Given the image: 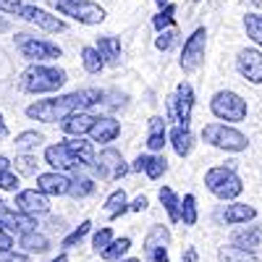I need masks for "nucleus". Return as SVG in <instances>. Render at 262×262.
I'll return each instance as SVG.
<instances>
[{"label":"nucleus","mask_w":262,"mask_h":262,"mask_svg":"<svg viewBox=\"0 0 262 262\" xmlns=\"http://www.w3.org/2000/svg\"><path fill=\"white\" fill-rule=\"evenodd\" d=\"M144 163H147V155H139V158L134 160V165H131L128 170H137V173H139V170H144Z\"/></svg>","instance_id":"nucleus-47"},{"label":"nucleus","mask_w":262,"mask_h":262,"mask_svg":"<svg viewBox=\"0 0 262 262\" xmlns=\"http://www.w3.org/2000/svg\"><path fill=\"white\" fill-rule=\"evenodd\" d=\"M81 63H84V71H86V74H100V71L105 69L102 55L97 53V48H90V45L81 50Z\"/></svg>","instance_id":"nucleus-25"},{"label":"nucleus","mask_w":262,"mask_h":262,"mask_svg":"<svg viewBox=\"0 0 262 262\" xmlns=\"http://www.w3.org/2000/svg\"><path fill=\"white\" fill-rule=\"evenodd\" d=\"M191 111H194V90L189 81H181L176 86V92L168 97V116L176 118L179 126H189Z\"/></svg>","instance_id":"nucleus-9"},{"label":"nucleus","mask_w":262,"mask_h":262,"mask_svg":"<svg viewBox=\"0 0 262 262\" xmlns=\"http://www.w3.org/2000/svg\"><path fill=\"white\" fill-rule=\"evenodd\" d=\"M48 3H53V6H55V3H58V0H48Z\"/></svg>","instance_id":"nucleus-56"},{"label":"nucleus","mask_w":262,"mask_h":262,"mask_svg":"<svg viewBox=\"0 0 262 262\" xmlns=\"http://www.w3.org/2000/svg\"><path fill=\"white\" fill-rule=\"evenodd\" d=\"M66 81H69L66 71L55 69V66L32 63L29 69L21 74V90L29 92V95H48V92H58Z\"/></svg>","instance_id":"nucleus-2"},{"label":"nucleus","mask_w":262,"mask_h":262,"mask_svg":"<svg viewBox=\"0 0 262 262\" xmlns=\"http://www.w3.org/2000/svg\"><path fill=\"white\" fill-rule=\"evenodd\" d=\"M111 242H113V231H111V228H100V231L92 236V247H95V252H105Z\"/></svg>","instance_id":"nucleus-38"},{"label":"nucleus","mask_w":262,"mask_h":262,"mask_svg":"<svg viewBox=\"0 0 262 262\" xmlns=\"http://www.w3.org/2000/svg\"><path fill=\"white\" fill-rule=\"evenodd\" d=\"M147 205H149V202H147V196H144V194H139L137 200L128 205V210H131V212H139V210H147Z\"/></svg>","instance_id":"nucleus-46"},{"label":"nucleus","mask_w":262,"mask_h":262,"mask_svg":"<svg viewBox=\"0 0 262 262\" xmlns=\"http://www.w3.org/2000/svg\"><path fill=\"white\" fill-rule=\"evenodd\" d=\"M48 210H50L48 194H42L39 189H27L16 194V212L34 217V215H45Z\"/></svg>","instance_id":"nucleus-13"},{"label":"nucleus","mask_w":262,"mask_h":262,"mask_svg":"<svg viewBox=\"0 0 262 262\" xmlns=\"http://www.w3.org/2000/svg\"><path fill=\"white\" fill-rule=\"evenodd\" d=\"M86 134L92 137V142L111 144V142H116V137L121 134V123H118L116 118H111V116H97L95 123H92V128L86 131Z\"/></svg>","instance_id":"nucleus-15"},{"label":"nucleus","mask_w":262,"mask_h":262,"mask_svg":"<svg viewBox=\"0 0 262 262\" xmlns=\"http://www.w3.org/2000/svg\"><path fill=\"white\" fill-rule=\"evenodd\" d=\"M168 242H170L168 228L165 226H155V228L147 233V238H144V252L149 254L152 249H158V247H168Z\"/></svg>","instance_id":"nucleus-26"},{"label":"nucleus","mask_w":262,"mask_h":262,"mask_svg":"<svg viewBox=\"0 0 262 262\" xmlns=\"http://www.w3.org/2000/svg\"><path fill=\"white\" fill-rule=\"evenodd\" d=\"M90 228H92V223H90V221H84V223H81V226H79L76 231H71L69 236H66V238H63V247H66V249H71L74 244H79V242H81V238H84L86 233H90Z\"/></svg>","instance_id":"nucleus-37"},{"label":"nucleus","mask_w":262,"mask_h":262,"mask_svg":"<svg viewBox=\"0 0 262 262\" xmlns=\"http://www.w3.org/2000/svg\"><path fill=\"white\" fill-rule=\"evenodd\" d=\"M105 210H107V215H111V217H118L121 212H126V210H128V207H126V191H123V189H116V191L105 200Z\"/></svg>","instance_id":"nucleus-31"},{"label":"nucleus","mask_w":262,"mask_h":262,"mask_svg":"<svg viewBox=\"0 0 262 262\" xmlns=\"http://www.w3.org/2000/svg\"><path fill=\"white\" fill-rule=\"evenodd\" d=\"M257 217V210L252 205H242V202H233L223 210V221L228 226H242V223H249Z\"/></svg>","instance_id":"nucleus-20"},{"label":"nucleus","mask_w":262,"mask_h":262,"mask_svg":"<svg viewBox=\"0 0 262 262\" xmlns=\"http://www.w3.org/2000/svg\"><path fill=\"white\" fill-rule=\"evenodd\" d=\"M0 189H3V191H16L18 189V176H13L11 170L0 173Z\"/></svg>","instance_id":"nucleus-41"},{"label":"nucleus","mask_w":262,"mask_h":262,"mask_svg":"<svg viewBox=\"0 0 262 262\" xmlns=\"http://www.w3.org/2000/svg\"><path fill=\"white\" fill-rule=\"evenodd\" d=\"M71 179H66L63 173L53 170V173H37V189L42 194H50V196H60V194H69Z\"/></svg>","instance_id":"nucleus-17"},{"label":"nucleus","mask_w":262,"mask_h":262,"mask_svg":"<svg viewBox=\"0 0 262 262\" xmlns=\"http://www.w3.org/2000/svg\"><path fill=\"white\" fill-rule=\"evenodd\" d=\"M100 102H102V92L100 90H76V92L63 95V97L32 102L27 107V116L34 118V121H42V123H58L69 113L90 111L92 105H100Z\"/></svg>","instance_id":"nucleus-1"},{"label":"nucleus","mask_w":262,"mask_h":262,"mask_svg":"<svg viewBox=\"0 0 262 262\" xmlns=\"http://www.w3.org/2000/svg\"><path fill=\"white\" fill-rule=\"evenodd\" d=\"M21 247H24L27 252H37V254H42V252H48V249H50L48 238L42 236V233H37V231L21 233Z\"/></svg>","instance_id":"nucleus-24"},{"label":"nucleus","mask_w":262,"mask_h":262,"mask_svg":"<svg viewBox=\"0 0 262 262\" xmlns=\"http://www.w3.org/2000/svg\"><path fill=\"white\" fill-rule=\"evenodd\" d=\"M11 247H13V238H11V233L0 228V252H8Z\"/></svg>","instance_id":"nucleus-45"},{"label":"nucleus","mask_w":262,"mask_h":262,"mask_svg":"<svg viewBox=\"0 0 262 262\" xmlns=\"http://www.w3.org/2000/svg\"><path fill=\"white\" fill-rule=\"evenodd\" d=\"M42 142H45V137L37 134V131H21L13 144H16V149H21V152H29V149H37Z\"/></svg>","instance_id":"nucleus-32"},{"label":"nucleus","mask_w":262,"mask_h":262,"mask_svg":"<svg viewBox=\"0 0 262 262\" xmlns=\"http://www.w3.org/2000/svg\"><path fill=\"white\" fill-rule=\"evenodd\" d=\"M221 259H226V262H257L254 252H244V249H238V247L221 249Z\"/></svg>","instance_id":"nucleus-35"},{"label":"nucleus","mask_w":262,"mask_h":262,"mask_svg":"<svg viewBox=\"0 0 262 262\" xmlns=\"http://www.w3.org/2000/svg\"><path fill=\"white\" fill-rule=\"evenodd\" d=\"M6 170H11V160L6 155H0V173H6Z\"/></svg>","instance_id":"nucleus-48"},{"label":"nucleus","mask_w":262,"mask_h":262,"mask_svg":"<svg viewBox=\"0 0 262 262\" xmlns=\"http://www.w3.org/2000/svg\"><path fill=\"white\" fill-rule=\"evenodd\" d=\"M53 262H69V257H66V254H60V257H55Z\"/></svg>","instance_id":"nucleus-52"},{"label":"nucleus","mask_w":262,"mask_h":262,"mask_svg":"<svg viewBox=\"0 0 262 262\" xmlns=\"http://www.w3.org/2000/svg\"><path fill=\"white\" fill-rule=\"evenodd\" d=\"M6 27H8V24H6V18H0V32H3Z\"/></svg>","instance_id":"nucleus-53"},{"label":"nucleus","mask_w":262,"mask_h":262,"mask_svg":"<svg viewBox=\"0 0 262 262\" xmlns=\"http://www.w3.org/2000/svg\"><path fill=\"white\" fill-rule=\"evenodd\" d=\"M179 221H184V226L196 223V196L194 194H186L179 202Z\"/></svg>","instance_id":"nucleus-28"},{"label":"nucleus","mask_w":262,"mask_h":262,"mask_svg":"<svg viewBox=\"0 0 262 262\" xmlns=\"http://www.w3.org/2000/svg\"><path fill=\"white\" fill-rule=\"evenodd\" d=\"M95 118H97V116L86 113V111H76V113H69V116H66L63 121H58V123H60L63 134H69V137H84L86 131L92 128Z\"/></svg>","instance_id":"nucleus-16"},{"label":"nucleus","mask_w":262,"mask_h":262,"mask_svg":"<svg viewBox=\"0 0 262 262\" xmlns=\"http://www.w3.org/2000/svg\"><path fill=\"white\" fill-rule=\"evenodd\" d=\"M147 257H149V262H168V247H158V249H152Z\"/></svg>","instance_id":"nucleus-44"},{"label":"nucleus","mask_w":262,"mask_h":262,"mask_svg":"<svg viewBox=\"0 0 262 262\" xmlns=\"http://www.w3.org/2000/svg\"><path fill=\"white\" fill-rule=\"evenodd\" d=\"M202 139L217 149H226V152H244L249 147L242 131L233 126H226V123H207L202 128Z\"/></svg>","instance_id":"nucleus-5"},{"label":"nucleus","mask_w":262,"mask_h":262,"mask_svg":"<svg viewBox=\"0 0 262 262\" xmlns=\"http://www.w3.org/2000/svg\"><path fill=\"white\" fill-rule=\"evenodd\" d=\"M210 111L215 118H221V121H228V123H238V121H244L247 118V100L233 92V90H221V92H215L212 100H210Z\"/></svg>","instance_id":"nucleus-4"},{"label":"nucleus","mask_w":262,"mask_h":262,"mask_svg":"<svg viewBox=\"0 0 262 262\" xmlns=\"http://www.w3.org/2000/svg\"><path fill=\"white\" fill-rule=\"evenodd\" d=\"M205 186H207V191L210 194H215L217 200H228V202H233L238 194L244 191V184H242V179H238V173L228 165H217V168H210L207 173H205Z\"/></svg>","instance_id":"nucleus-3"},{"label":"nucleus","mask_w":262,"mask_h":262,"mask_svg":"<svg viewBox=\"0 0 262 262\" xmlns=\"http://www.w3.org/2000/svg\"><path fill=\"white\" fill-rule=\"evenodd\" d=\"M196 3H202V0H196Z\"/></svg>","instance_id":"nucleus-57"},{"label":"nucleus","mask_w":262,"mask_h":262,"mask_svg":"<svg viewBox=\"0 0 262 262\" xmlns=\"http://www.w3.org/2000/svg\"><path fill=\"white\" fill-rule=\"evenodd\" d=\"M176 34H179V32H176V27H168V29H163V32H160V37L155 39V48L165 53V50L173 45V39H176Z\"/></svg>","instance_id":"nucleus-40"},{"label":"nucleus","mask_w":262,"mask_h":262,"mask_svg":"<svg viewBox=\"0 0 262 262\" xmlns=\"http://www.w3.org/2000/svg\"><path fill=\"white\" fill-rule=\"evenodd\" d=\"M160 202H163V207H165V212H168V217H170V223H176L179 221V196H176V191L173 189H168V186H163L160 189Z\"/></svg>","instance_id":"nucleus-30"},{"label":"nucleus","mask_w":262,"mask_h":262,"mask_svg":"<svg viewBox=\"0 0 262 262\" xmlns=\"http://www.w3.org/2000/svg\"><path fill=\"white\" fill-rule=\"evenodd\" d=\"M95 173H97L100 179L116 181V179H121V176H126V173H128V165H126V160H123V155H121L118 149L107 147V149L100 152V160L95 163Z\"/></svg>","instance_id":"nucleus-10"},{"label":"nucleus","mask_w":262,"mask_h":262,"mask_svg":"<svg viewBox=\"0 0 262 262\" xmlns=\"http://www.w3.org/2000/svg\"><path fill=\"white\" fill-rule=\"evenodd\" d=\"M205 48H207V29L200 27V29H194L189 34V39L184 42V48H181V69L184 74H194L196 69L202 66L205 60Z\"/></svg>","instance_id":"nucleus-8"},{"label":"nucleus","mask_w":262,"mask_h":262,"mask_svg":"<svg viewBox=\"0 0 262 262\" xmlns=\"http://www.w3.org/2000/svg\"><path fill=\"white\" fill-rule=\"evenodd\" d=\"M16 45L21 50V55H24L27 60L32 63H42V60H55L63 55V50L55 45V42H48V39H37L27 32L16 34Z\"/></svg>","instance_id":"nucleus-7"},{"label":"nucleus","mask_w":262,"mask_h":262,"mask_svg":"<svg viewBox=\"0 0 262 262\" xmlns=\"http://www.w3.org/2000/svg\"><path fill=\"white\" fill-rule=\"evenodd\" d=\"M0 262H29L27 254H18V252H0Z\"/></svg>","instance_id":"nucleus-43"},{"label":"nucleus","mask_w":262,"mask_h":262,"mask_svg":"<svg viewBox=\"0 0 262 262\" xmlns=\"http://www.w3.org/2000/svg\"><path fill=\"white\" fill-rule=\"evenodd\" d=\"M24 6V0H0V11L3 13H18V8Z\"/></svg>","instance_id":"nucleus-42"},{"label":"nucleus","mask_w":262,"mask_h":262,"mask_svg":"<svg viewBox=\"0 0 262 262\" xmlns=\"http://www.w3.org/2000/svg\"><path fill=\"white\" fill-rule=\"evenodd\" d=\"M165 147V121L160 116L149 118V134H147V149L160 152Z\"/></svg>","instance_id":"nucleus-23"},{"label":"nucleus","mask_w":262,"mask_h":262,"mask_svg":"<svg viewBox=\"0 0 262 262\" xmlns=\"http://www.w3.org/2000/svg\"><path fill=\"white\" fill-rule=\"evenodd\" d=\"M63 147L69 149L79 163H84V165L95 163V147H92V142H86L81 137H71L69 142H63Z\"/></svg>","instance_id":"nucleus-21"},{"label":"nucleus","mask_w":262,"mask_h":262,"mask_svg":"<svg viewBox=\"0 0 262 262\" xmlns=\"http://www.w3.org/2000/svg\"><path fill=\"white\" fill-rule=\"evenodd\" d=\"M244 29H247V37L254 45L262 48V13H247L244 16Z\"/></svg>","instance_id":"nucleus-29"},{"label":"nucleus","mask_w":262,"mask_h":262,"mask_svg":"<svg viewBox=\"0 0 262 262\" xmlns=\"http://www.w3.org/2000/svg\"><path fill=\"white\" fill-rule=\"evenodd\" d=\"M123 262H142V259H137V257H131V259H123Z\"/></svg>","instance_id":"nucleus-55"},{"label":"nucleus","mask_w":262,"mask_h":262,"mask_svg":"<svg viewBox=\"0 0 262 262\" xmlns=\"http://www.w3.org/2000/svg\"><path fill=\"white\" fill-rule=\"evenodd\" d=\"M168 170V163L163 155H147V163H144V173L152 179V181H158L163 173Z\"/></svg>","instance_id":"nucleus-33"},{"label":"nucleus","mask_w":262,"mask_h":262,"mask_svg":"<svg viewBox=\"0 0 262 262\" xmlns=\"http://www.w3.org/2000/svg\"><path fill=\"white\" fill-rule=\"evenodd\" d=\"M95 191V181L92 179H74L71 181V186H69V194L74 196V200H81V196H90Z\"/></svg>","instance_id":"nucleus-34"},{"label":"nucleus","mask_w":262,"mask_h":262,"mask_svg":"<svg viewBox=\"0 0 262 262\" xmlns=\"http://www.w3.org/2000/svg\"><path fill=\"white\" fill-rule=\"evenodd\" d=\"M16 170L24 173V176H34L37 173V160L32 155H21V158H16Z\"/></svg>","instance_id":"nucleus-39"},{"label":"nucleus","mask_w":262,"mask_h":262,"mask_svg":"<svg viewBox=\"0 0 262 262\" xmlns=\"http://www.w3.org/2000/svg\"><path fill=\"white\" fill-rule=\"evenodd\" d=\"M173 13H176V6H170V3H165L163 8H160V13L152 18V27H155L158 32H163V29H168V27H173Z\"/></svg>","instance_id":"nucleus-36"},{"label":"nucleus","mask_w":262,"mask_h":262,"mask_svg":"<svg viewBox=\"0 0 262 262\" xmlns=\"http://www.w3.org/2000/svg\"><path fill=\"white\" fill-rule=\"evenodd\" d=\"M16 16L24 18V21H29V24H34V27H39V29H45V32H53V34L66 32V21H60L58 16L42 11V8H37V6H27V3H24V6L18 8Z\"/></svg>","instance_id":"nucleus-11"},{"label":"nucleus","mask_w":262,"mask_h":262,"mask_svg":"<svg viewBox=\"0 0 262 262\" xmlns=\"http://www.w3.org/2000/svg\"><path fill=\"white\" fill-rule=\"evenodd\" d=\"M170 144L176 149L179 158H186L189 152L194 149V134L189 131V126H176L170 131Z\"/></svg>","instance_id":"nucleus-22"},{"label":"nucleus","mask_w":262,"mask_h":262,"mask_svg":"<svg viewBox=\"0 0 262 262\" xmlns=\"http://www.w3.org/2000/svg\"><path fill=\"white\" fill-rule=\"evenodd\" d=\"M233 247L244 249V252H257L259 244H262V228L259 226H247V228H238L233 233Z\"/></svg>","instance_id":"nucleus-18"},{"label":"nucleus","mask_w":262,"mask_h":262,"mask_svg":"<svg viewBox=\"0 0 262 262\" xmlns=\"http://www.w3.org/2000/svg\"><path fill=\"white\" fill-rule=\"evenodd\" d=\"M128 249H131V238L123 236V238H113V242L107 244V249L100 252V254H102V259H107V262H118Z\"/></svg>","instance_id":"nucleus-27"},{"label":"nucleus","mask_w":262,"mask_h":262,"mask_svg":"<svg viewBox=\"0 0 262 262\" xmlns=\"http://www.w3.org/2000/svg\"><path fill=\"white\" fill-rule=\"evenodd\" d=\"M194 259H196V252H194V249H189V252H186V257H184V262H194Z\"/></svg>","instance_id":"nucleus-50"},{"label":"nucleus","mask_w":262,"mask_h":262,"mask_svg":"<svg viewBox=\"0 0 262 262\" xmlns=\"http://www.w3.org/2000/svg\"><path fill=\"white\" fill-rule=\"evenodd\" d=\"M97 53L102 55L105 66H118L121 63V39L113 37V34H105V37H97Z\"/></svg>","instance_id":"nucleus-19"},{"label":"nucleus","mask_w":262,"mask_h":262,"mask_svg":"<svg viewBox=\"0 0 262 262\" xmlns=\"http://www.w3.org/2000/svg\"><path fill=\"white\" fill-rule=\"evenodd\" d=\"M236 71L249 84H262V50L247 48L236 58Z\"/></svg>","instance_id":"nucleus-12"},{"label":"nucleus","mask_w":262,"mask_h":262,"mask_svg":"<svg viewBox=\"0 0 262 262\" xmlns=\"http://www.w3.org/2000/svg\"><path fill=\"white\" fill-rule=\"evenodd\" d=\"M8 212H11V210H8V205H6L3 200H0V217H6Z\"/></svg>","instance_id":"nucleus-49"},{"label":"nucleus","mask_w":262,"mask_h":262,"mask_svg":"<svg viewBox=\"0 0 262 262\" xmlns=\"http://www.w3.org/2000/svg\"><path fill=\"white\" fill-rule=\"evenodd\" d=\"M155 3H158V6H160V8H163V6H165V3H168V0H155Z\"/></svg>","instance_id":"nucleus-54"},{"label":"nucleus","mask_w":262,"mask_h":262,"mask_svg":"<svg viewBox=\"0 0 262 262\" xmlns=\"http://www.w3.org/2000/svg\"><path fill=\"white\" fill-rule=\"evenodd\" d=\"M45 163L50 168H55L58 173H63V170H81L84 168V163H79L63 144H53V147L45 149Z\"/></svg>","instance_id":"nucleus-14"},{"label":"nucleus","mask_w":262,"mask_h":262,"mask_svg":"<svg viewBox=\"0 0 262 262\" xmlns=\"http://www.w3.org/2000/svg\"><path fill=\"white\" fill-rule=\"evenodd\" d=\"M55 8L63 13V16H71L79 24H86V27H95V24H102L105 21V8H100L92 0H58Z\"/></svg>","instance_id":"nucleus-6"},{"label":"nucleus","mask_w":262,"mask_h":262,"mask_svg":"<svg viewBox=\"0 0 262 262\" xmlns=\"http://www.w3.org/2000/svg\"><path fill=\"white\" fill-rule=\"evenodd\" d=\"M6 131H8L6 128V121H3V116H0V137H6Z\"/></svg>","instance_id":"nucleus-51"}]
</instances>
